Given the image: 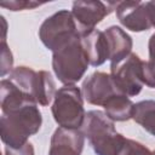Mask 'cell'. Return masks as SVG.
<instances>
[{"label":"cell","mask_w":155,"mask_h":155,"mask_svg":"<svg viewBox=\"0 0 155 155\" xmlns=\"http://www.w3.org/2000/svg\"><path fill=\"white\" fill-rule=\"evenodd\" d=\"M56 94V85L52 79V75L46 70L38 71V82L34 93V99L38 104L47 107Z\"/></svg>","instance_id":"cell-17"},{"label":"cell","mask_w":155,"mask_h":155,"mask_svg":"<svg viewBox=\"0 0 155 155\" xmlns=\"http://www.w3.org/2000/svg\"><path fill=\"white\" fill-rule=\"evenodd\" d=\"M124 155H154V154L142 143L133 139H127V145Z\"/></svg>","instance_id":"cell-21"},{"label":"cell","mask_w":155,"mask_h":155,"mask_svg":"<svg viewBox=\"0 0 155 155\" xmlns=\"http://www.w3.org/2000/svg\"><path fill=\"white\" fill-rule=\"evenodd\" d=\"M145 6H147V10H148L150 24H151V27L155 28V1H147Z\"/></svg>","instance_id":"cell-23"},{"label":"cell","mask_w":155,"mask_h":155,"mask_svg":"<svg viewBox=\"0 0 155 155\" xmlns=\"http://www.w3.org/2000/svg\"><path fill=\"white\" fill-rule=\"evenodd\" d=\"M81 45L88 58L90 65L99 67L107 59H109V48L104 31L92 29L90 31L80 34Z\"/></svg>","instance_id":"cell-11"},{"label":"cell","mask_w":155,"mask_h":155,"mask_svg":"<svg viewBox=\"0 0 155 155\" xmlns=\"http://www.w3.org/2000/svg\"><path fill=\"white\" fill-rule=\"evenodd\" d=\"M51 111L59 127L80 130L86 117L81 90L75 85H64L58 88Z\"/></svg>","instance_id":"cell-4"},{"label":"cell","mask_w":155,"mask_h":155,"mask_svg":"<svg viewBox=\"0 0 155 155\" xmlns=\"http://www.w3.org/2000/svg\"><path fill=\"white\" fill-rule=\"evenodd\" d=\"M13 70V56L8 48L6 40H1V76L10 74Z\"/></svg>","instance_id":"cell-19"},{"label":"cell","mask_w":155,"mask_h":155,"mask_svg":"<svg viewBox=\"0 0 155 155\" xmlns=\"http://www.w3.org/2000/svg\"><path fill=\"white\" fill-rule=\"evenodd\" d=\"M134 103L130 99V97L125 94H116L110 98L104 108L105 115L111 121H127L132 119Z\"/></svg>","instance_id":"cell-14"},{"label":"cell","mask_w":155,"mask_h":155,"mask_svg":"<svg viewBox=\"0 0 155 155\" xmlns=\"http://www.w3.org/2000/svg\"><path fill=\"white\" fill-rule=\"evenodd\" d=\"M85 138L82 130L58 127L51 137L48 155H81Z\"/></svg>","instance_id":"cell-10"},{"label":"cell","mask_w":155,"mask_h":155,"mask_svg":"<svg viewBox=\"0 0 155 155\" xmlns=\"http://www.w3.org/2000/svg\"><path fill=\"white\" fill-rule=\"evenodd\" d=\"M28 104H36V102L11 80L2 79L0 81V107L2 114H10Z\"/></svg>","instance_id":"cell-13"},{"label":"cell","mask_w":155,"mask_h":155,"mask_svg":"<svg viewBox=\"0 0 155 155\" xmlns=\"http://www.w3.org/2000/svg\"><path fill=\"white\" fill-rule=\"evenodd\" d=\"M84 99L97 107H104L105 103L116 94H124L117 88L113 76L103 71H94L85 79L81 86Z\"/></svg>","instance_id":"cell-7"},{"label":"cell","mask_w":155,"mask_h":155,"mask_svg":"<svg viewBox=\"0 0 155 155\" xmlns=\"http://www.w3.org/2000/svg\"><path fill=\"white\" fill-rule=\"evenodd\" d=\"M153 154H154V155H155V150H154V151H153Z\"/></svg>","instance_id":"cell-24"},{"label":"cell","mask_w":155,"mask_h":155,"mask_svg":"<svg viewBox=\"0 0 155 155\" xmlns=\"http://www.w3.org/2000/svg\"><path fill=\"white\" fill-rule=\"evenodd\" d=\"M78 36H80L78 25L71 11L68 10H59L47 17L39 29V38L41 42L52 52L57 51Z\"/></svg>","instance_id":"cell-5"},{"label":"cell","mask_w":155,"mask_h":155,"mask_svg":"<svg viewBox=\"0 0 155 155\" xmlns=\"http://www.w3.org/2000/svg\"><path fill=\"white\" fill-rule=\"evenodd\" d=\"M115 13L119 22L131 31L140 33L151 28L145 2L116 1Z\"/></svg>","instance_id":"cell-9"},{"label":"cell","mask_w":155,"mask_h":155,"mask_svg":"<svg viewBox=\"0 0 155 155\" xmlns=\"http://www.w3.org/2000/svg\"><path fill=\"white\" fill-rule=\"evenodd\" d=\"M149 59L143 62V82L150 88H155V33L148 42Z\"/></svg>","instance_id":"cell-18"},{"label":"cell","mask_w":155,"mask_h":155,"mask_svg":"<svg viewBox=\"0 0 155 155\" xmlns=\"http://www.w3.org/2000/svg\"><path fill=\"white\" fill-rule=\"evenodd\" d=\"M115 6L116 2L104 4L102 1H74L71 15L78 25L79 33L82 34L96 29V25L114 11Z\"/></svg>","instance_id":"cell-8"},{"label":"cell","mask_w":155,"mask_h":155,"mask_svg":"<svg viewBox=\"0 0 155 155\" xmlns=\"http://www.w3.org/2000/svg\"><path fill=\"white\" fill-rule=\"evenodd\" d=\"M132 119L148 133L155 136V101L145 99L134 103Z\"/></svg>","instance_id":"cell-16"},{"label":"cell","mask_w":155,"mask_h":155,"mask_svg":"<svg viewBox=\"0 0 155 155\" xmlns=\"http://www.w3.org/2000/svg\"><path fill=\"white\" fill-rule=\"evenodd\" d=\"M8 80H11L18 88H21L24 93H27L34 99L35 87L38 82V71L29 67L19 65L13 68V70L8 74Z\"/></svg>","instance_id":"cell-15"},{"label":"cell","mask_w":155,"mask_h":155,"mask_svg":"<svg viewBox=\"0 0 155 155\" xmlns=\"http://www.w3.org/2000/svg\"><path fill=\"white\" fill-rule=\"evenodd\" d=\"M42 2H36V1H25V0H13V1H4L0 2L1 7H5L11 11H21V10H30L35 8L38 6H41Z\"/></svg>","instance_id":"cell-20"},{"label":"cell","mask_w":155,"mask_h":155,"mask_svg":"<svg viewBox=\"0 0 155 155\" xmlns=\"http://www.w3.org/2000/svg\"><path fill=\"white\" fill-rule=\"evenodd\" d=\"M88 65L90 62L81 45L80 36L52 52V69L64 85H75L80 81Z\"/></svg>","instance_id":"cell-3"},{"label":"cell","mask_w":155,"mask_h":155,"mask_svg":"<svg viewBox=\"0 0 155 155\" xmlns=\"http://www.w3.org/2000/svg\"><path fill=\"white\" fill-rule=\"evenodd\" d=\"M5 155H35V151L33 144L27 142L21 148H11L5 145Z\"/></svg>","instance_id":"cell-22"},{"label":"cell","mask_w":155,"mask_h":155,"mask_svg":"<svg viewBox=\"0 0 155 155\" xmlns=\"http://www.w3.org/2000/svg\"><path fill=\"white\" fill-rule=\"evenodd\" d=\"M81 130L97 155H124L128 138L116 132L104 111H87Z\"/></svg>","instance_id":"cell-1"},{"label":"cell","mask_w":155,"mask_h":155,"mask_svg":"<svg viewBox=\"0 0 155 155\" xmlns=\"http://www.w3.org/2000/svg\"><path fill=\"white\" fill-rule=\"evenodd\" d=\"M104 35L109 48L110 65L120 63L130 53H132V38L122 28L117 25H110L104 30Z\"/></svg>","instance_id":"cell-12"},{"label":"cell","mask_w":155,"mask_h":155,"mask_svg":"<svg viewBox=\"0 0 155 155\" xmlns=\"http://www.w3.org/2000/svg\"><path fill=\"white\" fill-rule=\"evenodd\" d=\"M143 62L138 54L132 52L120 63L110 65V75L121 93L127 97L139 94L144 86Z\"/></svg>","instance_id":"cell-6"},{"label":"cell","mask_w":155,"mask_h":155,"mask_svg":"<svg viewBox=\"0 0 155 155\" xmlns=\"http://www.w3.org/2000/svg\"><path fill=\"white\" fill-rule=\"evenodd\" d=\"M42 125L41 111L38 104H28L0 117L1 140L6 147L21 148L28 138L39 132Z\"/></svg>","instance_id":"cell-2"}]
</instances>
